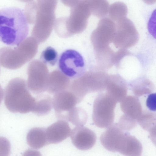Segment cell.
<instances>
[{
	"mask_svg": "<svg viewBox=\"0 0 156 156\" xmlns=\"http://www.w3.org/2000/svg\"><path fill=\"white\" fill-rule=\"evenodd\" d=\"M46 129L35 127L30 130L27 135V140L30 147L38 149L49 144L46 136Z\"/></svg>",
	"mask_w": 156,
	"mask_h": 156,
	"instance_id": "obj_16",
	"label": "cell"
},
{
	"mask_svg": "<svg viewBox=\"0 0 156 156\" xmlns=\"http://www.w3.org/2000/svg\"><path fill=\"white\" fill-rule=\"evenodd\" d=\"M117 102L107 93L99 94L93 105V121L98 127L107 128L113 123Z\"/></svg>",
	"mask_w": 156,
	"mask_h": 156,
	"instance_id": "obj_6",
	"label": "cell"
},
{
	"mask_svg": "<svg viewBox=\"0 0 156 156\" xmlns=\"http://www.w3.org/2000/svg\"><path fill=\"white\" fill-rule=\"evenodd\" d=\"M70 79L60 70H54L49 73L47 83L46 91L54 94L68 89Z\"/></svg>",
	"mask_w": 156,
	"mask_h": 156,
	"instance_id": "obj_13",
	"label": "cell"
},
{
	"mask_svg": "<svg viewBox=\"0 0 156 156\" xmlns=\"http://www.w3.org/2000/svg\"><path fill=\"white\" fill-rule=\"evenodd\" d=\"M37 10L32 36L39 44L50 36L54 26L57 0H37Z\"/></svg>",
	"mask_w": 156,
	"mask_h": 156,
	"instance_id": "obj_5",
	"label": "cell"
},
{
	"mask_svg": "<svg viewBox=\"0 0 156 156\" xmlns=\"http://www.w3.org/2000/svg\"><path fill=\"white\" fill-rule=\"evenodd\" d=\"M80 0H61L62 2L68 7L72 8L76 5Z\"/></svg>",
	"mask_w": 156,
	"mask_h": 156,
	"instance_id": "obj_27",
	"label": "cell"
},
{
	"mask_svg": "<svg viewBox=\"0 0 156 156\" xmlns=\"http://www.w3.org/2000/svg\"><path fill=\"white\" fill-rule=\"evenodd\" d=\"M35 100L32 112L38 116L48 114L52 107L51 97L46 94H40L35 98Z\"/></svg>",
	"mask_w": 156,
	"mask_h": 156,
	"instance_id": "obj_17",
	"label": "cell"
},
{
	"mask_svg": "<svg viewBox=\"0 0 156 156\" xmlns=\"http://www.w3.org/2000/svg\"><path fill=\"white\" fill-rule=\"evenodd\" d=\"M24 13L15 7L0 10V41L7 45H18L25 39L29 32Z\"/></svg>",
	"mask_w": 156,
	"mask_h": 156,
	"instance_id": "obj_1",
	"label": "cell"
},
{
	"mask_svg": "<svg viewBox=\"0 0 156 156\" xmlns=\"http://www.w3.org/2000/svg\"><path fill=\"white\" fill-rule=\"evenodd\" d=\"M58 56L56 50L52 47L49 46L42 51L40 59L41 61L46 64L54 66L57 61Z\"/></svg>",
	"mask_w": 156,
	"mask_h": 156,
	"instance_id": "obj_22",
	"label": "cell"
},
{
	"mask_svg": "<svg viewBox=\"0 0 156 156\" xmlns=\"http://www.w3.org/2000/svg\"><path fill=\"white\" fill-rule=\"evenodd\" d=\"M71 131L66 121L59 119L46 129V134L48 143L56 144L67 138Z\"/></svg>",
	"mask_w": 156,
	"mask_h": 156,
	"instance_id": "obj_12",
	"label": "cell"
},
{
	"mask_svg": "<svg viewBox=\"0 0 156 156\" xmlns=\"http://www.w3.org/2000/svg\"><path fill=\"white\" fill-rule=\"evenodd\" d=\"M60 71L69 79H76L83 75L86 70L83 57L77 51L67 50L62 53L58 60Z\"/></svg>",
	"mask_w": 156,
	"mask_h": 156,
	"instance_id": "obj_7",
	"label": "cell"
},
{
	"mask_svg": "<svg viewBox=\"0 0 156 156\" xmlns=\"http://www.w3.org/2000/svg\"><path fill=\"white\" fill-rule=\"evenodd\" d=\"M146 104L148 109L151 111H156V93L150 94L147 98Z\"/></svg>",
	"mask_w": 156,
	"mask_h": 156,
	"instance_id": "obj_25",
	"label": "cell"
},
{
	"mask_svg": "<svg viewBox=\"0 0 156 156\" xmlns=\"http://www.w3.org/2000/svg\"><path fill=\"white\" fill-rule=\"evenodd\" d=\"M28 89L23 79L15 78L10 81L4 92L5 104L9 111L22 114L32 112L35 99Z\"/></svg>",
	"mask_w": 156,
	"mask_h": 156,
	"instance_id": "obj_3",
	"label": "cell"
},
{
	"mask_svg": "<svg viewBox=\"0 0 156 156\" xmlns=\"http://www.w3.org/2000/svg\"><path fill=\"white\" fill-rule=\"evenodd\" d=\"M28 89L39 94L46 91L49 71L46 64L41 61L34 60L29 64L27 69Z\"/></svg>",
	"mask_w": 156,
	"mask_h": 156,
	"instance_id": "obj_8",
	"label": "cell"
},
{
	"mask_svg": "<svg viewBox=\"0 0 156 156\" xmlns=\"http://www.w3.org/2000/svg\"><path fill=\"white\" fill-rule=\"evenodd\" d=\"M124 131L118 138L115 145V151L126 155L140 156L143 147L140 142L135 136Z\"/></svg>",
	"mask_w": 156,
	"mask_h": 156,
	"instance_id": "obj_11",
	"label": "cell"
},
{
	"mask_svg": "<svg viewBox=\"0 0 156 156\" xmlns=\"http://www.w3.org/2000/svg\"></svg>",
	"mask_w": 156,
	"mask_h": 156,
	"instance_id": "obj_32",
	"label": "cell"
},
{
	"mask_svg": "<svg viewBox=\"0 0 156 156\" xmlns=\"http://www.w3.org/2000/svg\"><path fill=\"white\" fill-rule=\"evenodd\" d=\"M70 135L73 145L80 150L91 149L96 142L95 133L83 126H76L71 130Z\"/></svg>",
	"mask_w": 156,
	"mask_h": 156,
	"instance_id": "obj_10",
	"label": "cell"
},
{
	"mask_svg": "<svg viewBox=\"0 0 156 156\" xmlns=\"http://www.w3.org/2000/svg\"><path fill=\"white\" fill-rule=\"evenodd\" d=\"M20 1H21V2H30L33 1V0H18Z\"/></svg>",
	"mask_w": 156,
	"mask_h": 156,
	"instance_id": "obj_30",
	"label": "cell"
},
{
	"mask_svg": "<svg viewBox=\"0 0 156 156\" xmlns=\"http://www.w3.org/2000/svg\"><path fill=\"white\" fill-rule=\"evenodd\" d=\"M37 10L36 2L31 1L27 4L24 14L28 23L34 24Z\"/></svg>",
	"mask_w": 156,
	"mask_h": 156,
	"instance_id": "obj_24",
	"label": "cell"
},
{
	"mask_svg": "<svg viewBox=\"0 0 156 156\" xmlns=\"http://www.w3.org/2000/svg\"><path fill=\"white\" fill-rule=\"evenodd\" d=\"M91 12L86 0H80L71 8L69 17H62L55 20V30L60 37L67 38L80 34L86 29Z\"/></svg>",
	"mask_w": 156,
	"mask_h": 156,
	"instance_id": "obj_2",
	"label": "cell"
},
{
	"mask_svg": "<svg viewBox=\"0 0 156 156\" xmlns=\"http://www.w3.org/2000/svg\"><path fill=\"white\" fill-rule=\"evenodd\" d=\"M120 108L124 114L137 120L140 115L142 107L139 99L133 96H129L121 102Z\"/></svg>",
	"mask_w": 156,
	"mask_h": 156,
	"instance_id": "obj_14",
	"label": "cell"
},
{
	"mask_svg": "<svg viewBox=\"0 0 156 156\" xmlns=\"http://www.w3.org/2000/svg\"><path fill=\"white\" fill-rule=\"evenodd\" d=\"M52 101L56 117L64 120L68 112L79 103L76 96L68 90L54 94Z\"/></svg>",
	"mask_w": 156,
	"mask_h": 156,
	"instance_id": "obj_9",
	"label": "cell"
},
{
	"mask_svg": "<svg viewBox=\"0 0 156 156\" xmlns=\"http://www.w3.org/2000/svg\"><path fill=\"white\" fill-rule=\"evenodd\" d=\"M88 116L83 108L75 107L67 113L65 120L76 126H83L87 122Z\"/></svg>",
	"mask_w": 156,
	"mask_h": 156,
	"instance_id": "obj_19",
	"label": "cell"
},
{
	"mask_svg": "<svg viewBox=\"0 0 156 156\" xmlns=\"http://www.w3.org/2000/svg\"><path fill=\"white\" fill-rule=\"evenodd\" d=\"M4 92L1 86L0 85V103L3 99Z\"/></svg>",
	"mask_w": 156,
	"mask_h": 156,
	"instance_id": "obj_28",
	"label": "cell"
},
{
	"mask_svg": "<svg viewBox=\"0 0 156 156\" xmlns=\"http://www.w3.org/2000/svg\"><path fill=\"white\" fill-rule=\"evenodd\" d=\"M98 86V87H98V86Z\"/></svg>",
	"mask_w": 156,
	"mask_h": 156,
	"instance_id": "obj_31",
	"label": "cell"
},
{
	"mask_svg": "<svg viewBox=\"0 0 156 156\" xmlns=\"http://www.w3.org/2000/svg\"><path fill=\"white\" fill-rule=\"evenodd\" d=\"M108 11L112 20L118 22L126 17L128 9L125 4L118 2L112 4L109 7Z\"/></svg>",
	"mask_w": 156,
	"mask_h": 156,
	"instance_id": "obj_21",
	"label": "cell"
},
{
	"mask_svg": "<svg viewBox=\"0 0 156 156\" xmlns=\"http://www.w3.org/2000/svg\"><path fill=\"white\" fill-rule=\"evenodd\" d=\"M10 146L9 142L5 138L0 137V154H8L9 151ZM9 153V152H8Z\"/></svg>",
	"mask_w": 156,
	"mask_h": 156,
	"instance_id": "obj_26",
	"label": "cell"
},
{
	"mask_svg": "<svg viewBox=\"0 0 156 156\" xmlns=\"http://www.w3.org/2000/svg\"><path fill=\"white\" fill-rule=\"evenodd\" d=\"M137 123L136 119L124 114L121 116L117 123L119 127L124 131L133 129Z\"/></svg>",
	"mask_w": 156,
	"mask_h": 156,
	"instance_id": "obj_23",
	"label": "cell"
},
{
	"mask_svg": "<svg viewBox=\"0 0 156 156\" xmlns=\"http://www.w3.org/2000/svg\"><path fill=\"white\" fill-rule=\"evenodd\" d=\"M123 131L117 123H113L101 135L100 140L101 144L107 150L115 152V141L118 136Z\"/></svg>",
	"mask_w": 156,
	"mask_h": 156,
	"instance_id": "obj_15",
	"label": "cell"
},
{
	"mask_svg": "<svg viewBox=\"0 0 156 156\" xmlns=\"http://www.w3.org/2000/svg\"><path fill=\"white\" fill-rule=\"evenodd\" d=\"M39 43L33 37L26 38L17 46L0 49V65L10 69H18L36 55Z\"/></svg>",
	"mask_w": 156,
	"mask_h": 156,
	"instance_id": "obj_4",
	"label": "cell"
},
{
	"mask_svg": "<svg viewBox=\"0 0 156 156\" xmlns=\"http://www.w3.org/2000/svg\"><path fill=\"white\" fill-rule=\"evenodd\" d=\"M90 9L91 13L100 18L107 14L109 4L107 0H86Z\"/></svg>",
	"mask_w": 156,
	"mask_h": 156,
	"instance_id": "obj_20",
	"label": "cell"
},
{
	"mask_svg": "<svg viewBox=\"0 0 156 156\" xmlns=\"http://www.w3.org/2000/svg\"><path fill=\"white\" fill-rule=\"evenodd\" d=\"M143 1L146 4L148 5H152L154 3L156 0H143Z\"/></svg>",
	"mask_w": 156,
	"mask_h": 156,
	"instance_id": "obj_29",
	"label": "cell"
},
{
	"mask_svg": "<svg viewBox=\"0 0 156 156\" xmlns=\"http://www.w3.org/2000/svg\"><path fill=\"white\" fill-rule=\"evenodd\" d=\"M156 113L148 110L142 111L137 119L138 123L144 130L150 133L151 136H155L156 129Z\"/></svg>",
	"mask_w": 156,
	"mask_h": 156,
	"instance_id": "obj_18",
	"label": "cell"
}]
</instances>
